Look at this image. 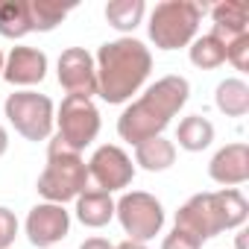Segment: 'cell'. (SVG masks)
<instances>
[{
  "mask_svg": "<svg viewBox=\"0 0 249 249\" xmlns=\"http://www.w3.org/2000/svg\"><path fill=\"white\" fill-rule=\"evenodd\" d=\"M188 97H191V85L185 76L179 73L161 76L156 85H150L138 100H132L123 108V114L117 117V135L132 147L159 138L170 126V120L182 111Z\"/></svg>",
  "mask_w": 249,
  "mask_h": 249,
  "instance_id": "1",
  "label": "cell"
},
{
  "mask_svg": "<svg viewBox=\"0 0 249 249\" xmlns=\"http://www.w3.org/2000/svg\"><path fill=\"white\" fill-rule=\"evenodd\" d=\"M97 94L108 106H120L132 100L138 88L147 82L153 71V53L144 41L123 36L114 41H106L97 50Z\"/></svg>",
  "mask_w": 249,
  "mask_h": 249,
  "instance_id": "2",
  "label": "cell"
},
{
  "mask_svg": "<svg viewBox=\"0 0 249 249\" xmlns=\"http://www.w3.org/2000/svg\"><path fill=\"white\" fill-rule=\"evenodd\" d=\"M249 217V202L237 188H223L211 194H194L179 211H176V231L194 237L199 246L220 231L240 229Z\"/></svg>",
  "mask_w": 249,
  "mask_h": 249,
  "instance_id": "3",
  "label": "cell"
},
{
  "mask_svg": "<svg viewBox=\"0 0 249 249\" xmlns=\"http://www.w3.org/2000/svg\"><path fill=\"white\" fill-rule=\"evenodd\" d=\"M36 188L44 196V202L65 205V202L76 199L88 188V164L82 161V153H73L59 138H53L47 147V164H44Z\"/></svg>",
  "mask_w": 249,
  "mask_h": 249,
  "instance_id": "4",
  "label": "cell"
},
{
  "mask_svg": "<svg viewBox=\"0 0 249 249\" xmlns=\"http://www.w3.org/2000/svg\"><path fill=\"white\" fill-rule=\"evenodd\" d=\"M205 6L196 0H164L150 12V41L159 50H179L196 38Z\"/></svg>",
  "mask_w": 249,
  "mask_h": 249,
  "instance_id": "5",
  "label": "cell"
},
{
  "mask_svg": "<svg viewBox=\"0 0 249 249\" xmlns=\"http://www.w3.org/2000/svg\"><path fill=\"white\" fill-rule=\"evenodd\" d=\"M3 111L15 132L27 141H47L56 123V108L47 94L38 91H15L6 97Z\"/></svg>",
  "mask_w": 249,
  "mask_h": 249,
  "instance_id": "6",
  "label": "cell"
},
{
  "mask_svg": "<svg viewBox=\"0 0 249 249\" xmlns=\"http://www.w3.org/2000/svg\"><path fill=\"white\" fill-rule=\"evenodd\" d=\"M114 217L120 220L123 231L129 234L126 240H135V243H147L164 229V205L147 191L123 194L114 202Z\"/></svg>",
  "mask_w": 249,
  "mask_h": 249,
  "instance_id": "7",
  "label": "cell"
},
{
  "mask_svg": "<svg viewBox=\"0 0 249 249\" xmlns=\"http://www.w3.org/2000/svg\"><path fill=\"white\" fill-rule=\"evenodd\" d=\"M56 126H59V141L73 150L82 153L85 147H91L100 135V111L91 100L85 97H65L62 106L56 108Z\"/></svg>",
  "mask_w": 249,
  "mask_h": 249,
  "instance_id": "8",
  "label": "cell"
},
{
  "mask_svg": "<svg viewBox=\"0 0 249 249\" xmlns=\"http://www.w3.org/2000/svg\"><path fill=\"white\" fill-rule=\"evenodd\" d=\"M88 179H94L97 188L106 191V194L123 191L135 179V164L117 144H103L88 159Z\"/></svg>",
  "mask_w": 249,
  "mask_h": 249,
  "instance_id": "9",
  "label": "cell"
},
{
  "mask_svg": "<svg viewBox=\"0 0 249 249\" xmlns=\"http://www.w3.org/2000/svg\"><path fill=\"white\" fill-rule=\"evenodd\" d=\"M59 85L71 94V97H85L91 100L97 94V65L94 56L85 47H68L59 56Z\"/></svg>",
  "mask_w": 249,
  "mask_h": 249,
  "instance_id": "10",
  "label": "cell"
},
{
  "mask_svg": "<svg viewBox=\"0 0 249 249\" xmlns=\"http://www.w3.org/2000/svg\"><path fill=\"white\" fill-rule=\"evenodd\" d=\"M27 237L33 246L38 249H53L56 243H62L71 231V214L65 211V205L56 202H38L30 214H27Z\"/></svg>",
  "mask_w": 249,
  "mask_h": 249,
  "instance_id": "11",
  "label": "cell"
},
{
  "mask_svg": "<svg viewBox=\"0 0 249 249\" xmlns=\"http://www.w3.org/2000/svg\"><path fill=\"white\" fill-rule=\"evenodd\" d=\"M208 176H211V182H217L223 188L243 185L249 179V147L243 141H234V144H226L223 150H217L214 159L208 161Z\"/></svg>",
  "mask_w": 249,
  "mask_h": 249,
  "instance_id": "12",
  "label": "cell"
},
{
  "mask_svg": "<svg viewBox=\"0 0 249 249\" xmlns=\"http://www.w3.org/2000/svg\"><path fill=\"white\" fill-rule=\"evenodd\" d=\"M3 76L9 85H38L47 76V56L36 47H12L3 59Z\"/></svg>",
  "mask_w": 249,
  "mask_h": 249,
  "instance_id": "13",
  "label": "cell"
},
{
  "mask_svg": "<svg viewBox=\"0 0 249 249\" xmlns=\"http://www.w3.org/2000/svg\"><path fill=\"white\" fill-rule=\"evenodd\" d=\"M211 21H214V36L229 44L237 36L249 33V6L243 0H223V3L211 6Z\"/></svg>",
  "mask_w": 249,
  "mask_h": 249,
  "instance_id": "14",
  "label": "cell"
},
{
  "mask_svg": "<svg viewBox=\"0 0 249 249\" xmlns=\"http://www.w3.org/2000/svg\"><path fill=\"white\" fill-rule=\"evenodd\" d=\"M73 202H76V220L88 229H103L114 217V199L100 188H85Z\"/></svg>",
  "mask_w": 249,
  "mask_h": 249,
  "instance_id": "15",
  "label": "cell"
},
{
  "mask_svg": "<svg viewBox=\"0 0 249 249\" xmlns=\"http://www.w3.org/2000/svg\"><path fill=\"white\" fill-rule=\"evenodd\" d=\"M135 164L144 167V170H150V173L170 170L176 164V144L167 141L164 135L150 138V141H141L135 147Z\"/></svg>",
  "mask_w": 249,
  "mask_h": 249,
  "instance_id": "16",
  "label": "cell"
},
{
  "mask_svg": "<svg viewBox=\"0 0 249 249\" xmlns=\"http://www.w3.org/2000/svg\"><path fill=\"white\" fill-rule=\"evenodd\" d=\"M176 141L188 153H202L214 141V123L202 114H188L176 129Z\"/></svg>",
  "mask_w": 249,
  "mask_h": 249,
  "instance_id": "17",
  "label": "cell"
},
{
  "mask_svg": "<svg viewBox=\"0 0 249 249\" xmlns=\"http://www.w3.org/2000/svg\"><path fill=\"white\" fill-rule=\"evenodd\" d=\"M214 103L226 117H243L249 111V85L237 76H229L217 85Z\"/></svg>",
  "mask_w": 249,
  "mask_h": 249,
  "instance_id": "18",
  "label": "cell"
},
{
  "mask_svg": "<svg viewBox=\"0 0 249 249\" xmlns=\"http://www.w3.org/2000/svg\"><path fill=\"white\" fill-rule=\"evenodd\" d=\"M30 6L27 0H0V36L3 38H24L30 36Z\"/></svg>",
  "mask_w": 249,
  "mask_h": 249,
  "instance_id": "19",
  "label": "cell"
},
{
  "mask_svg": "<svg viewBox=\"0 0 249 249\" xmlns=\"http://www.w3.org/2000/svg\"><path fill=\"white\" fill-rule=\"evenodd\" d=\"M188 56H191V65H196L199 71H214L226 62V44L214 33H208L188 44Z\"/></svg>",
  "mask_w": 249,
  "mask_h": 249,
  "instance_id": "20",
  "label": "cell"
},
{
  "mask_svg": "<svg viewBox=\"0 0 249 249\" xmlns=\"http://www.w3.org/2000/svg\"><path fill=\"white\" fill-rule=\"evenodd\" d=\"M27 6H30V27H33V33H53L73 9V6L56 3V0H27Z\"/></svg>",
  "mask_w": 249,
  "mask_h": 249,
  "instance_id": "21",
  "label": "cell"
},
{
  "mask_svg": "<svg viewBox=\"0 0 249 249\" xmlns=\"http://www.w3.org/2000/svg\"><path fill=\"white\" fill-rule=\"evenodd\" d=\"M144 12H147L144 0H111L106 6V21L117 33H132L144 21Z\"/></svg>",
  "mask_w": 249,
  "mask_h": 249,
  "instance_id": "22",
  "label": "cell"
},
{
  "mask_svg": "<svg viewBox=\"0 0 249 249\" xmlns=\"http://www.w3.org/2000/svg\"><path fill=\"white\" fill-rule=\"evenodd\" d=\"M226 62H231L237 71H249V33L226 44Z\"/></svg>",
  "mask_w": 249,
  "mask_h": 249,
  "instance_id": "23",
  "label": "cell"
},
{
  "mask_svg": "<svg viewBox=\"0 0 249 249\" xmlns=\"http://www.w3.org/2000/svg\"><path fill=\"white\" fill-rule=\"evenodd\" d=\"M18 237V217L15 211L0 205V249H9Z\"/></svg>",
  "mask_w": 249,
  "mask_h": 249,
  "instance_id": "24",
  "label": "cell"
},
{
  "mask_svg": "<svg viewBox=\"0 0 249 249\" xmlns=\"http://www.w3.org/2000/svg\"><path fill=\"white\" fill-rule=\"evenodd\" d=\"M161 249H202L194 237H188V234H182V231H170L164 240H161Z\"/></svg>",
  "mask_w": 249,
  "mask_h": 249,
  "instance_id": "25",
  "label": "cell"
},
{
  "mask_svg": "<svg viewBox=\"0 0 249 249\" xmlns=\"http://www.w3.org/2000/svg\"><path fill=\"white\" fill-rule=\"evenodd\" d=\"M79 249H114L106 237H88V240H82L79 243Z\"/></svg>",
  "mask_w": 249,
  "mask_h": 249,
  "instance_id": "26",
  "label": "cell"
},
{
  "mask_svg": "<svg viewBox=\"0 0 249 249\" xmlns=\"http://www.w3.org/2000/svg\"><path fill=\"white\" fill-rule=\"evenodd\" d=\"M6 150H9V135H6L3 126H0V156H6Z\"/></svg>",
  "mask_w": 249,
  "mask_h": 249,
  "instance_id": "27",
  "label": "cell"
},
{
  "mask_svg": "<svg viewBox=\"0 0 249 249\" xmlns=\"http://www.w3.org/2000/svg\"><path fill=\"white\" fill-rule=\"evenodd\" d=\"M114 249H147V243H135V240H123V243H117Z\"/></svg>",
  "mask_w": 249,
  "mask_h": 249,
  "instance_id": "28",
  "label": "cell"
},
{
  "mask_svg": "<svg viewBox=\"0 0 249 249\" xmlns=\"http://www.w3.org/2000/svg\"><path fill=\"white\" fill-rule=\"evenodd\" d=\"M0 73H3V53H0Z\"/></svg>",
  "mask_w": 249,
  "mask_h": 249,
  "instance_id": "29",
  "label": "cell"
}]
</instances>
